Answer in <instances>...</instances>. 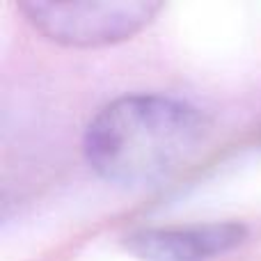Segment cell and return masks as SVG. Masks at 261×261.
I'll return each mask as SVG.
<instances>
[{"label": "cell", "instance_id": "cell-2", "mask_svg": "<svg viewBox=\"0 0 261 261\" xmlns=\"http://www.w3.org/2000/svg\"><path fill=\"white\" fill-rule=\"evenodd\" d=\"M163 9L144 0L85 3H25L21 12L46 39L69 48H101L142 32Z\"/></svg>", "mask_w": 261, "mask_h": 261}, {"label": "cell", "instance_id": "cell-1", "mask_svg": "<svg viewBox=\"0 0 261 261\" xmlns=\"http://www.w3.org/2000/svg\"><path fill=\"white\" fill-rule=\"evenodd\" d=\"M208 128L206 115L184 99L126 94L103 106L87 124L83 151L103 181L147 188L190 161Z\"/></svg>", "mask_w": 261, "mask_h": 261}, {"label": "cell", "instance_id": "cell-3", "mask_svg": "<svg viewBox=\"0 0 261 261\" xmlns=\"http://www.w3.org/2000/svg\"><path fill=\"white\" fill-rule=\"evenodd\" d=\"M248 239V227L236 220L142 227L124 236V248L140 261H213Z\"/></svg>", "mask_w": 261, "mask_h": 261}]
</instances>
